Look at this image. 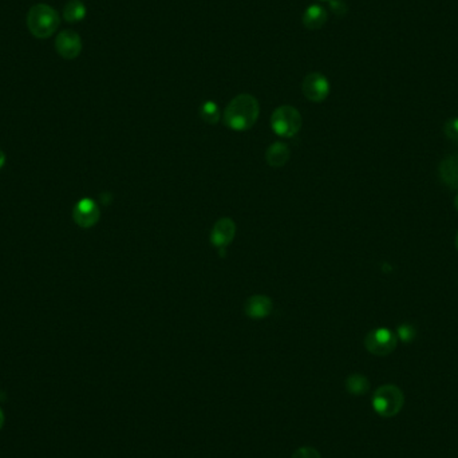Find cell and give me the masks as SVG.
Segmentation results:
<instances>
[{"label":"cell","mask_w":458,"mask_h":458,"mask_svg":"<svg viewBox=\"0 0 458 458\" xmlns=\"http://www.w3.org/2000/svg\"><path fill=\"white\" fill-rule=\"evenodd\" d=\"M260 114V105L251 94L236 95L224 112V122L235 132H246L256 123Z\"/></svg>","instance_id":"6da1fadb"},{"label":"cell","mask_w":458,"mask_h":458,"mask_svg":"<svg viewBox=\"0 0 458 458\" xmlns=\"http://www.w3.org/2000/svg\"><path fill=\"white\" fill-rule=\"evenodd\" d=\"M61 17L47 4H35L27 12V28L38 39L50 38L59 27Z\"/></svg>","instance_id":"7a4b0ae2"},{"label":"cell","mask_w":458,"mask_h":458,"mask_svg":"<svg viewBox=\"0 0 458 458\" xmlns=\"http://www.w3.org/2000/svg\"><path fill=\"white\" fill-rule=\"evenodd\" d=\"M405 395L395 385H384L372 395V408L381 417L391 418L402 410Z\"/></svg>","instance_id":"3957f363"},{"label":"cell","mask_w":458,"mask_h":458,"mask_svg":"<svg viewBox=\"0 0 458 458\" xmlns=\"http://www.w3.org/2000/svg\"><path fill=\"white\" fill-rule=\"evenodd\" d=\"M303 118L298 109L290 105L277 108L271 117V128L279 137L291 138L301 129Z\"/></svg>","instance_id":"277c9868"},{"label":"cell","mask_w":458,"mask_h":458,"mask_svg":"<svg viewBox=\"0 0 458 458\" xmlns=\"http://www.w3.org/2000/svg\"><path fill=\"white\" fill-rule=\"evenodd\" d=\"M397 334L389 328L379 327L370 331L365 338L367 351L377 357H386L397 347Z\"/></svg>","instance_id":"5b68a950"},{"label":"cell","mask_w":458,"mask_h":458,"mask_svg":"<svg viewBox=\"0 0 458 458\" xmlns=\"http://www.w3.org/2000/svg\"><path fill=\"white\" fill-rule=\"evenodd\" d=\"M301 92L311 102H323L330 94V82L321 72H310L304 77Z\"/></svg>","instance_id":"8992f818"},{"label":"cell","mask_w":458,"mask_h":458,"mask_svg":"<svg viewBox=\"0 0 458 458\" xmlns=\"http://www.w3.org/2000/svg\"><path fill=\"white\" fill-rule=\"evenodd\" d=\"M55 50L63 59H75L82 51V39L75 31L65 30L55 38Z\"/></svg>","instance_id":"52a82bcc"},{"label":"cell","mask_w":458,"mask_h":458,"mask_svg":"<svg viewBox=\"0 0 458 458\" xmlns=\"http://www.w3.org/2000/svg\"><path fill=\"white\" fill-rule=\"evenodd\" d=\"M236 235V224L232 219H219L210 232V243L219 250L226 251V248L233 241Z\"/></svg>","instance_id":"ba28073f"},{"label":"cell","mask_w":458,"mask_h":458,"mask_svg":"<svg viewBox=\"0 0 458 458\" xmlns=\"http://www.w3.org/2000/svg\"><path fill=\"white\" fill-rule=\"evenodd\" d=\"M99 216H101L99 208L90 199L81 200L72 210L74 221L81 228H92V226L98 223Z\"/></svg>","instance_id":"9c48e42d"},{"label":"cell","mask_w":458,"mask_h":458,"mask_svg":"<svg viewBox=\"0 0 458 458\" xmlns=\"http://www.w3.org/2000/svg\"><path fill=\"white\" fill-rule=\"evenodd\" d=\"M272 299L268 298L267 295H252L251 298L247 299L244 304V311L247 317L252 319L267 318L272 312Z\"/></svg>","instance_id":"30bf717a"},{"label":"cell","mask_w":458,"mask_h":458,"mask_svg":"<svg viewBox=\"0 0 458 458\" xmlns=\"http://www.w3.org/2000/svg\"><path fill=\"white\" fill-rule=\"evenodd\" d=\"M442 183L452 189H458V155H453L441 162L438 168Z\"/></svg>","instance_id":"8fae6325"},{"label":"cell","mask_w":458,"mask_h":458,"mask_svg":"<svg viewBox=\"0 0 458 458\" xmlns=\"http://www.w3.org/2000/svg\"><path fill=\"white\" fill-rule=\"evenodd\" d=\"M327 11L324 7H321L319 4H312L310 7H307V10L304 11L301 21L307 30L311 31H317L321 30V27L327 22Z\"/></svg>","instance_id":"7c38bea8"},{"label":"cell","mask_w":458,"mask_h":458,"mask_svg":"<svg viewBox=\"0 0 458 458\" xmlns=\"http://www.w3.org/2000/svg\"><path fill=\"white\" fill-rule=\"evenodd\" d=\"M290 148L283 142L272 143L266 153V160L272 168H281L290 160Z\"/></svg>","instance_id":"4fadbf2b"},{"label":"cell","mask_w":458,"mask_h":458,"mask_svg":"<svg viewBox=\"0 0 458 458\" xmlns=\"http://www.w3.org/2000/svg\"><path fill=\"white\" fill-rule=\"evenodd\" d=\"M86 6L82 0H69L63 8V18L69 23H78L86 18Z\"/></svg>","instance_id":"5bb4252c"},{"label":"cell","mask_w":458,"mask_h":458,"mask_svg":"<svg viewBox=\"0 0 458 458\" xmlns=\"http://www.w3.org/2000/svg\"><path fill=\"white\" fill-rule=\"evenodd\" d=\"M346 389L352 395H364L370 389V382L361 374H351L346 379Z\"/></svg>","instance_id":"9a60e30c"},{"label":"cell","mask_w":458,"mask_h":458,"mask_svg":"<svg viewBox=\"0 0 458 458\" xmlns=\"http://www.w3.org/2000/svg\"><path fill=\"white\" fill-rule=\"evenodd\" d=\"M200 117L201 119L206 122V123H210V125H215L219 122L220 119V109L217 106L216 102L213 101H206L204 102L201 106H200Z\"/></svg>","instance_id":"2e32d148"},{"label":"cell","mask_w":458,"mask_h":458,"mask_svg":"<svg viewBox=\"0 0 458 458\" xmlns=\"http://www.w3.org/2000/svg\"><path fill=\"white\" fill-rule=\"evenodd\" d=\"M415 334H417V330L409 323L401 324L397 328V338H399L402 342H412V339L415 338Z\"/></svg>","instance_id":"e0dca14e"},{"label":"cell","mask_w":458,"mask_h":458,"mask_svg":"<svg viewBox=\"0 0 458 458\" xmlns=\"http://www.w3.org/2000/svg\"><path fill=\"white\" fill-rule=\"evenodd\" d=\"M445 135L446 137L449 138L450 141H453L455 143H458V117L457 118H452L445 123Z\"/></svg>","instance_id":"ac0fdd59"},{"label":"cell","mask_w":458,"mask_h":458,"mask_svg":"<svg viewBox=\"0 0 458 458\" xmlns=\"http://www.w3.org/2000/svg\"><path fill=\"white\" fill-rule=\"evenodd\" d=\"M291 458H321V456L315 448L303 446V448H299Z\"/></svg>","instance_id":"d6986e66"},{"label":"cell","mask_w":458,"mask_h":458,"mask_svg":"<svg viewBox=\"0 0 458 458\" xmlns=\"http://www.w3.org/2000/svg\"><path fill=\"white\" fill-rule=\"evenodd\" d=\"M330 7L337 15H344L347 12V6L342 0H330Z\"/></svg>","instance_id":"ffe728a7"},{"label":"cell","mask_w":458,"mask_h":458,"mask_svg":"<svg viewBox=\"0 0 458 458\" xmlns=\"http://www.w3.org/2000/svg\"><path fill=\"white\" fill-rule=\"evenodd\" d=\"M4 163H6V156H4V153L0 150V168H3Z\"/></svg>","instance_id":"44dd1931"},{"label":"cell","mask_w":458,"mask_h":458,"mask_svg":"<svg viewBox=\"0 0 458 458\" xmlns=\"http://www.w3.org/2000/svg\"><path fill=\"white\" fill-rule=\"evenodd\" d=\"M3 425H4V414H3V410L0 409V429L3 428Z\"/></svg>","instance_id":"7402d4cb"},{"label":"cell","mask_w":458,"mask_h":458,"mask_svg":"<svg viewBox=\"0 0 458 458\" xmlns=\"http://www.w3.org/2000/svg\"><path fill=\"white\" fill-rule=\"evenodd\" d=\"M455 206H456V208H457V210H458V195H457V197H456V200H455Z\"/></svg>","instance_id":"603a6c76"},{"label":"cell","mask_w":458,"mask_h":458,"mask_svg":"<svg viewBox=\"0 0 458 458\" xmlns=\"http://www.w3.org/2000/svg\"><path fill=\"white\" fill-rule=\"evenodd\" d=\"M456 248H457V251H458V233H457V236H456Z\"/></svg>","instance_id":"cb8c5ba5"}]
</instances>
